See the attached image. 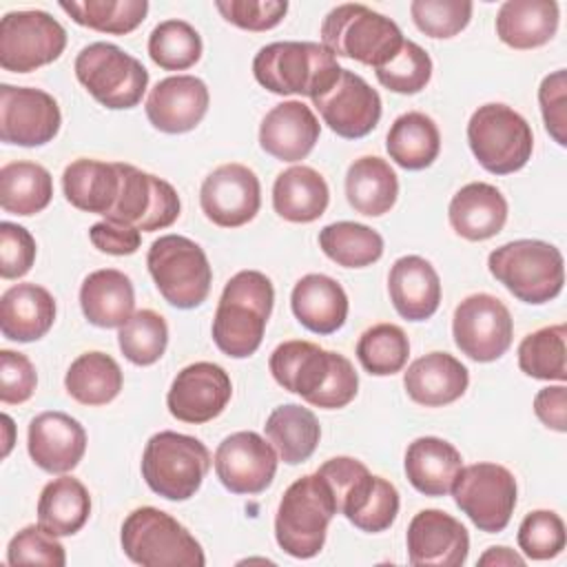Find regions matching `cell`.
Wrapping results in <instances>:
<instances>
[{"instance_id":"cb8c5ba5","label":"cell","mask_w":567,"mask_h":567,"mask_svg":"<svg viewBox=\"0 0 567 567\" xmlns=\"http://www.w3.org/2000/svg\"><path fill=\"white\" fill-rule=\"evenodd\" d=\"M321 124L301 100H286L272 106L259 126V146L281 162H299L319 142Z\"/></svg>"},{"instance_id":"f5cc1de1","label":"cell","mask_w":567,"mask_h":567,"mask_svg":"<svg viewBox=\"0 0 567 567\" xmlns=\"http://www.w3.org/2000/svg\"><path fill=\"white\" fill-rule=\"evenodd\" d=\"M399 514V492L396 487L383 478V476H374V485L372 492L368 494L363 507L350 518V523L368 534H379L385 532Z\"/></svg>"},{"instance_id":"484cf974","label":"cell","mask_w":567,"mask_h":567,"mask_svg":"<svg viewBox=\"0 0 567 567\" xmlns=\"http://www.w3.org/2000/svg\"><path fill=\"white\" fill-rule=\"evenodd\" d=\"M388 292L394 310L408 321L430 319L441 303V279L434 266L419 257H399L388 275Z\"/></svg>"},{"instance_id":"f907efd6","label":"cell","mask_w":567,"mask_h":567,"mask_svg":"<svg viewBox=\"0 0 567 567\" xmlns=\"http://www.w3.org/2000/svg\"><path fill=\"white\" fill-rule=\"evenodd\" d=\"M9 565H47V567H64L66 554L55 534L38 525L22 527L7 547Z\"/></svg>"},{"instance_id":"ba28073f","label":"cell","mask_w":567,"mask_h":567,"mask_svg":"<svg viewBox=\"0 0 567 567\" xmlns=\"http://www.w3.org/2000/svg\"><path fill=\"white\" fill-rule=\"evenodd\" d=\"M210 463V452L199 439L162 430L144 445L142 476L157 496L188 501L202 487Z\"/></svg>"},{"instance_id":"8992f818","label":"cell","mask_w":567,"mask_h":567,"mask_svg":"<svg viewBox=\"0 0 567 567\" xmlns=\"http://www.w3.org/2000/svg\"><path fill=\"white\" fill-rule=\"evenodd\" d=\"M403 40L394 20L357 2L337 4L321 22V44L334 58H350L374 69L392 60Z\"/></svg>"},{"instance_id":"ee69618b","label":"cell","mask_w":567,"mask_h":567,"mask_svg":"<svg viewBox=\"0 0 567 567\" xmlns=\"http://www.w3.org/2000/svg\"><path fill=\"white\" fill-rule=\"evenodd\" d=\"M410 357V341L396 323H377L357 341V359L365 372L390 377L403 370Z\"/></svg>"},{"instance_id":"e575fe53","label":"cell","mask_w":567,"mask_h":567,"mask_svg":"<svg viewBox=\"0 0 567 567\" xmlns=\"http://www.w3.org/2000/svg\"><path fill=\"white\" fill-rule=\"evenodd\" d=\"M346 197L357 213L381 217L396 204L399 177L383 157L363 155L348 166Z\"/></svg>"},{"instance_id":"7402d4cb","label":"cell","mask_w":567,"mask_h":567,"mask_svg":"<svg viewBox=\"0 0 567 567\" xmlns=\"http://www.w3.org/2000/svg\"><path fill=\"white\" fill-rule=\"evenodd\" d=\"M27 450L31 461L49 474H66L86 452V432L66 412H40L29 423Z\"/></svg>"},{"instance_id":"f6af8a7d","label":"cell","mask_w":567,"mask_h":567,"mask_svg":"<svg viewBox=\"0 0 567 567\" xmlns=\"http://www.w3.org/2000/svg\"><path fill=\"white\" fill-rule=\"evenodd\" d=\"M202 38L186 20H164L148 35V55L164 71H186L202 58Z\"/></svg>"},{"instance_id":"30bf717a","label":"cell","mask_w":567,"mask_h":567,"mask_svg":"<svg viewBox=\"0 0 567 567\" xmlns=\"http://www.w3.org/2000/svg\"><path fill=\"white\" fill-rule=\"evenodd\" d=\"M467 142L476 162L494 175L520 171L534 151V133L527 120L501 102L483 104L472 113Z\"/></svg>"},{"instance_id":"91938a15","label":"cell","mask_w":567,"mask_h":567,"mask_svg":"<svg viewBox=\"0 0 567 567\" xmlns=\"http://www.w3.org/2000/svg\"><path fill=\"white\" fill-rule=\"evenodd\" d=\"M478 565H485V567H509V565H518L523 567L525 565V558L520 554H516L514 549L509 547H489L481 558H478Z\"/></svg>"},{"instance_id":"4dcf8cb0","label":"cell","mask_w":567,"mask_h":567,"mask_svg":"<svg viewBox=\"0 0 567 567\" xmlns=\"http://www.w3.org/2000/svg\"><path fill=\"white\" fill-rule=\"evenodd\" d=\"M405 476L425 496H445L463 467L461 452L439 436H419L405 450Z\"/></svg>"},{"instance_id":"f35d334b","label":"cell","mask_w":567,"mask_h":567,"mask_svg":"<svg viewBox=\"0 0 567 567\" xmlns=\"http://www.w3.org/2000/svg\"><path fill=\"white\" fill-rule=\"evenodd\" d=\"M53 197L51 173L38 162H9L0 168V206L4 213L29 217L49 206Z\"/></svg>"},{"instance_id":"ffe728a7","label":"cell","mask_w":567,"mask_h":567,"mask_svg":"<svg viewBox=\"0 0 567 567\" xmlns=\"http://www.w3.org/2000/svg\"><path fill=\"white\" fill-rule=\"evenodd\" d=\"M230 396L228 372L213 361H197L177 372L166 394V405L177 421L202 425L217 419Z\"/></svg>"},{"instance_id":"7bdbcfd3","label":"cell","mask_w":567,"mask_h":567,"mask_svg":"<svg viewBox=\"0 0 567 567\" xmlns=\"http://www.w3.org/2000/svg\"><path fill=\"white\" fill-rule=\"evenodd\" d=\"M567 326H545L529 332L518 346V368L540 381H567V354H565Z\"/></svg>"},{"instance_id":"9c48e42d","label":"cell","mask_w":567,"mask_h":567,"mask_svg":"<svg viewBox=\"0 0 567 567\" xmlns=\"http://www.w3.org/2000/svg\"><path fill=\"white\" fill-rule=\"evenodd\" d=\"M148 272L159 295L179 310L206 301L213 284V268L199 244L184 235H162L146 255Z\"/></svg>"},{"instance_id":"44dd1931","label":"cell","mask_w":567,"mask_h":567,"mask_svg":"<svg viewBox=\"0 0 567 567\" xmlns=\"http://www.w3.org/2000/svg\"><path fill=\"white\" fill-rule=\"evenodd\" d=\"M408 560L414 567H461L470 554V534L443 509H421L408 525Z\"/></svg>"},{"instance_id":"d4e9b609","label":"cell","mask_w":567,"mask_h":567,"mask_svg":"<svg viewBox=\"0 0 567 567\" xmlns=\"http://www.w3.org/2000/svg\"><path fill=\"white\" fill-rule=\"evenodd\" d=\"M470 385L467 368L450 352H430L412 361L403 374L408 396L425 408L450 405Z\"/></svg>"},{"instance_id":"603a6c76","label":"cell","mask_w":567,"mask_h":567,"mask_svg":"<svg viewBox=\"0 0 567 567\" xmlns=\"http://www.w3.org/2000/svg\"><path fill=\"white\" fill-rule=\"evenodd\" d=\"M208 86L195 75H171L159 80L146 97L148 122L171 135L193 131L208 111Z\"/></svg>"},{"instance_id":"7c38bea8","label":"cell","mask_w":567,"mask_h":567,"mask_svg":"<svg viewBox=\"0 0 567 567\" xmlns=\"http://www.w3.org/2000/svg\"><path fill=\"white\" fill-rule=\"evenodd\" d=\"M450 492L461 512L487 534H498L509 525L518 496L514 474L498 463L461 467Z\"/></svg>"},{"instance_id":"8d00e7d4","label":"cell","mask_w":567,"mask_h":567,"mask_svg":"<svg viewBox=\"0 0 567 567\" xmlns=\"http://www.w3.org/2000/svg\"><path fill=\"white\" fill-rule=\"evenodd\" d=\"M264 427L279 458L288 465H299L308 461L321 439V427L315 412L299 403H286L275 408L266 419Z\"/></svg>"},{"instance_id":"d590c367","label":"cell","mask_w":567,"mask_h":567,"mask_svg":"<svg viewBox=\"0 0 567 567\" xmlns=\"http://www.w3.org/2000/svg\"><path fill=\"white\" fill-rule=\"evenodd\" d=\"M390 159L405 171H423L441 153V133L436 122L421 113L408 111L399 115L385 137Z\"/></svg>"},{"instance_id":"9a60e30c","label":"cell","mask_w":567,"mask_h":567,"mask_svg":"<svg viewBox=\"0 0 567 567\" xmlns=\"http://www.w3.org/2000/svg\"><path fill=\"white\" fill-rule=\"evenodd\" d=\"M117 168L120 195L104 219L135 226L140 233H153L168 228L179 217V195L166 179L124 162H117Z\"/></svg>"},{"instance_id":"60d3db41","label":"cell","mask_w":567,"mask_h":567,"mask_svg":"<svg viewBox=\"0 0 567 567\" xmlns=\"http://www.w3.org/2000/svg\"><path fill=\"white\" fill-rule=\"evenodd\" d=\"M319 246L328 259L343 268H365L381 259L383 237L357 221H334L319 230Z\"/></svg>"},{"instance_id":"f1b7e54d","label":"cell","mask_w":567,"mask_h":567,"mask_svg":"<svg viewBox=\"0 0 567 567\" xmlns=\"http://www.w3.org/2000/svg\"><path fill=\"white\" fill-rule=\"evenodd\" d=\"M55 321V299L38 284H16L0 297L2 337L18 343L42 339Z\"/></svg>"},{"instance_id":"11a10c76","label":"cell","mask_w":567,"mask_h":567,"mask_svg":"<svg viewBox=\"0 0 567 567\" xmlns=\"http://www.w3.org/2000/svg\"><path fill=\"white\" fill-rule=\"evenodd\" d=\"M38 385V374L31 359L22 352L0 350V401L18 405L31 399Z\"/></svg>"},{"instance_id":"3957f363","label":"cell","mask_w":567,"mask_h":567,"mask_svg":"<svg viewBox=\"0 0 567 567\" xmlns=\"http://www.w3.org/2000/svg\"><path fill=\"white\" fill-rule=\"evenodd\" d=\"M341 71L334 53L319 42H272L261 47L252 60V75L264 89L310 100L328 91Z\"/></svg>"},{"instance_id":"d6a6232c","label":"cell","mask_w":567,"mask_h":567,"mask_svg":"<svg viewBox=\"0 0 567 567\" xmlns=\"http://www.w3.org/2000/svg\"><path fill=\"white\" fill-rule=\"evenodd\" d=\"M62 190L66 202L78 210L106 217L120 195L117 162L73 159L62 173Z\"/></svg>"},{"instance_id":"c3c4849f","label":"cell","mask_w":567,"mask_h":567,"mask_svg":"<svg viewBox=\"0 0 567 567\" xmlns=\"http://www.w3.org/2000/svg\"><path fill=\"white\" fill-rule=\"evenodd\" d=\"M474 4L470 0H414L410 16L416 29L430 38H454L472 20Z\"/></svg>"},{"instance_id":"5bb4252c","label":"cell","mask_w":567,"mask_h":567,"mask_svg":"<svg viewBox=\"0 0 567 567\" xmlns=\"http://www.w3.org/2000/svg\"><path fill=\"white\" fill-rule=\"evenodd\" d=\"M452 337L456 348L478 363L501 359L514 339V319L507 306L489 295L465 297L452 317Z\"/></svg>"},{"instance_id":"bcb514c9","label":"cell","mask_w":567,"mask_h":567,"mask_svg":"<svg viewBox=\"0 0 567 567\" xmlns=\"http://www.w3.org/2000/svg\"><path fill=\"white\" fill-rule=\"evenodd\" d=\"M117 343L131 363L153 365L162 359L168 346L166 319L151 308L135 310L131 319L120 328Z\"/></svg>"},{"instance_id":"5b68a950","label":"cell","mask_w":567,"mask_h":567,"mask_svg":"<svg viewBox=\"0 0 567 567\" xmlns=\"http://www.w3.org/2000/svg\"><path fill=\"white\" fill-rule=\"evenodd\" d=\"M487 268L518 301L547 303L563 292V252L540 239H516L498 246L487 257Z\"/></svg>"},{"instance_id":"ac0fdd59","label":"cell","mask_w":567,"mask_h":567,"mask_svg":"<svg viewBox=\"0 0 567 567\" xmlns=\"http://www.w3.org/2000/svg\"><path fill=\"white\" fill-rule=\"evenodd\" d=\"M199 206L215 226L239 228L259 213V177L244 164H221L202 182Z\"/></svg>"},{"instance_id":"94428289","label":"cell","mask_w":567,"mask_h":567,"mask_svg":"<svg viewBox=\"0 0 567 567\" xmlns=\"http://www.w3.org/2000/svg\"><path fill=\"white\" fill-rule=\"evenodd\" d=\"M2 430H4V447H2V456H7L11 452L13 445V421L9 414H2Z\"/></svg>"},{"instance_id":"74e56055","label":"cell","mask_w":567,"mask_h":567,"mask_svg":"<svg viewBox=\"0 0 567 567\" xmlns=\"http://www.w3.org/2000/svg\"><path fill=\"white\" fill-rule=\"evenodd\" d=\"M91 514V496L84 483L60 476L47 483L38 498V523L55 536L78 534Z\"/></svg>"},{"instance_id":"816d5d0a","label":"cell","mask_w":567,"mask_h":567,"mask_svg":"<svg viewBox=\"0 0 567 567\" xmlns=\"http://www.w3.org/2000/svg\"><path fill=\"white\" fill-rule=\"evenodd\" d=\"M215 9L226 22L246 31H268L275 29L286 11V0H217Z\"/></svg>"},{"instance_id":"7dc6e473","label":"cell","mask_w":567,"mask_h":567,"mask_svg":"<svg viewBox=\"0 0 567 567\" xmlns=\"http://www.w3.org/2000/svg\"><path fill=\"white\" fill-rule=\"evenodd\" d=\"M377 80L388 91L401 95H414L423 91L432 78V58L423 47L412 40H403L399 53L383 66L374 69Z\"/></svg>"},{"instance_id":"6f0895ef","label":"cell","mask_w":567,"mask_h":567,"mask_svg":"<svg viewBox=\"0 0 567 567\" xmlns=\"http://www.w3.org/2000/svg\"><path fill=\"white\" fill-rule=\"evenodd\" d=\"M89 239L100 252L124 257L137 252L142 244V233L135 226L104 219L89 228Z\"/></svg>"},{"instance_id":"2e32d148","label":"cell","mask_w":567,"mask_h":567,"mask_svg":"<svg viewBox=\"0 0 567 567\" xmlns=\"http://www.w3.org/2000/svg\"><path fill=\"white\" fill-rule=\"evenodd\" d=\"M62 124L53 95L42 89L0 84V140L18 146L49 144Z\"/></svg>"},{"instance_id":"83f0119b","label":"cell","mask_w":567,"mask_h":567,"mask_svg":"<svg viewBox=\"0 0 567 567\" xmlns=\"http://www.w3.org/2000/svg\"><path fill=\"white\" fill-rule=\"evenodd\" d=\"M290 308L297 321L315 334H332L348 319V295L341 284L328 275H303L292 292Z\"/></svg>"},{"instance_id":"277c9868","label":"cell","mask_w":567,"mask_h":567,"mask_svg":"<svg viewBox=\"0 0 567 567\" xmlns=\"http://www.w3.org/2000/svg\"><path fill=\"white\" fill-rule=\"evenodd\" d=\"M337 501L326 478L315 472L297 478L281 496L275 516L277 545L292 558H312L323 549Z\"/></svg>"},{"instance_id":"9f6ffc18","label":"cell","mask_w":567,"mask_h":567,"mask_svg":"<svg viewBox=\"0 0 567 567\" xmlns=\"http://www.w3.org/2000/svg\"><path fill=\"white\" fill-rule=\"evenodd\" d=\"M540 113L547 133L558 146L567 144V73L558 69L543 78L538 89Z\"/></svg>"},{"instance_id":"680465c9","label":"cell","mask_w":567,"mask_h":567,"mask_svg":"<svg viewBox=\"0 0 567 567\" xmlns=\"http://www.w3.org/2000/svg\"><path fill=\"white\" fill-rule=\"evenodd\" d=\"M534 412L545 427L560 434L567 432V388L558 383L538 390L534 396Z\"/></svg>"},{"instance_id":"d6986e66","label":"cell","mask_w":567,"mask_h":567,"mask_svg":"<svg viewBox=\"0 0 567 567\" xmlns=\"http://www.w3.org/2000/svg\"><path fill=\"white\" fill-rule=\"evenodd\" d=\"M323 124L339 137L359 140L372 133L381 120L379 93L357 73L343 69L334 84L312 97Z\"/></svg>"},{"instance_id":"1f68e13d","label":"cell","mask_w":567,"mask_h":567,"mask_svg":"<svg viewBox=\"0 0 567 567\" xmlns=\"http://www.w3.org/2000/svg\"><path fill=\"white\" fill-rule=\"evenodd\" d=\"M558 2L507 0L496 13V35L503 44L527 51L547 44L558 29Z\"/></svg>"},{"instance_id":"e0dca14e","label":"cell","mask_w":567,"mask_h":567,"mask_svg":"<svg viewBox=\"0 0 567 567\" xmlns=\"http://www.w3.org/2000/svg\"><path fill=\"white\" fill-rule=\"evenodd\" d=\"M279 454L257 432L241 430L226 436L215 450V474L233 494H261L277 474Z\"/></svg>"},{"instance_id":"ab89813d","label":"cell","mask_w":567,"mask_h":567,"mask_svg":"<svg viewBox=\"0 0 567 567\" xmlns=\"http://www.w3.org/2000/svg\"><path fill=\"white\" fill-rule=\"evenodd\" d=\"M124 377L117 361L104 352L80 354L64 374V388L82 405H106L122 390Z\"/></svg>"},{"instance_id":"4316f807","label":"cell","mask_w":567,"mask_h":567,"mask_svg":"<svg viewBox=\"0 0 567 567\" xmlns=\"http://www.w3.org/2000/svg\"><path fill=\"white\" fill-rule=\"evenodd\" d=\"M447 217L458 237L485 241L503 230L507 221V199L487 182H470L454 193Z\"/></svg>"},{"instance_id":"b9f144b4","label":"cell","mask_w":567,"mask_h":567,"mask_svg":"<svg viewBox=\"0 0 567 567\" xmlns=\"http://www.w3.org/2000/svg\"><path fill=\"white\" fill-rule=\"evenodd\" d=\"M60 9L78 24L100 33L126 35L135 31L146 13V0H71L60 2Z\"/></svg>"},{"instance_id":"4fadbf2b","label":"cell","mask_w":567,"mask_h":567,"mask_svg":"<svg viewBox=\"0 0 567 567\" xmlns=\"http://www.w3.org/2000/svg\"><path fill=\"white\" fill-rule=\"evenodd\" d=\"M66 47L64 27L47 11H9L0 20V66L31 73L55 62Z\"/></svg>"},{"instance_id":"db71d44e","label":"cell","mask_w":567,"mask_h":567,"mask_svg":"<svg viewBox=\"0 0 567 567\" xmlns=\"http://www.w3.org/2000/svg\"><path fill=\"white\" fill-rule=\"evenodd\" d=\"M33 235L13 221L0 224V277L18 279L24 277L35 261Z\"/></svg>"},{"instance_id":"f546056e","label":"cell","mask_w":567,"mask_h":567,"mask_svg":"<svg viewBox=\"0 0 567 567\" xmlns=\"http://www.w3.org/2000/svg\"><path fill=\"white\" fill-rule=\"evenodd\" d=\"M80 308L97 328H122L135 312V290L122 270L102 268L80 286Z\"/></svg>"},{"instance_id":"681fc988","label":"cell","mask_w":567,"mask_h":567,"mask_svg":"<svg viewBox=\"0 0 567 567\" xmlns=\"http://www.w3.org/2000/svg\"><path fill=\"white\" fill-rule=\"evenodd\" d=\"M516 538L527 558L549 560L565 549V523L551 509H534L523 518Z\"/></svg>"},{"instance_id":"8fae6325","label":"cell","mask_w":567,"mask_h":567,"mask_svg":"<svg viewBox=\"0 0 567 567\" xmlns=\"http://www.w3.org/2000/svg\"><path fill=\"white\" fill-rule=\"evenodd\" d=\"M78 82L106 109L122 111L142 102L148 86L144 64L111 42L86 44L75 58Z\"/></svg>"},{"instance_id":"6da1fadb","label":"cell","mask_w":567,"mask_h":567,"mask_svg":"<svg viewBox=\"0 0 567 567\" xmlns=\"http://www.w3.org/2000/svg\"><path fill=\"white\" fill-rule=\"evenodd\" d=\"M268 368L284 390L323 410L346 408L359 390V374L350 359L312 341L290 339L279 343L268 359Z\"/></svg>"},{"instance_id":"7a4b0ae2","label":"cell","mask_w":567,"mask_h":567,"mask_svg":"<svg viewBox=\"0 0 567 567\" xmlns=\"http://www.w3.org/2000/svg\"><path fill=\"white\" fill-rule=\"evenodd\" d=\"M275 303L272 281L259 270H239L233 275L219 297L213 317V341L233 359H246L257 352Z\"/></svg>"},{"instance_id":"52a82bcc","label":"cell","mask_w":567,"mask_h":567,"mask_svg":"<svg viewBox=\"0 0 567 567\" xmlns=\"http://www.w3.org/2000/svg\"><path fill=\"white\" fill-rule=\"evenodd\" d=\"M124 554L142 567H204L206 556L195 536L157 507L133 509L120 532Z\"/></svg>"},{"instance_id":"836d02e7","label":"cell","mask_w":567,"mask_h":567,"mask_svg":"<svg viewBox=\"0 0 567 567\" xmlns=\"http://www.w3.org/2000/svg\"><path fill=\"white\" fill-rule=\"evenodd\" d=\"M330 202V190L321 173L310 166H290L272 184L275 213L292 224L319 219Z\"/></svg>"}]
</instances>
